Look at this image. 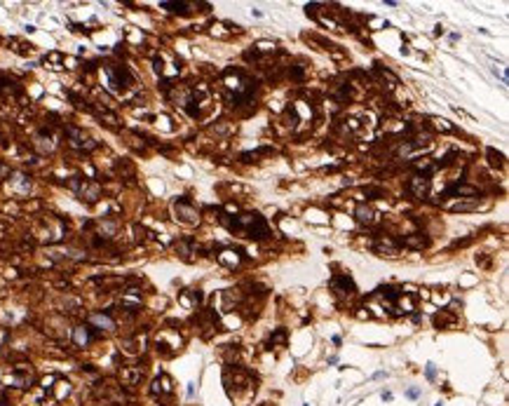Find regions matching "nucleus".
<instances>
[{
    "instance_id": "obj_10",
    "label": "nucleus",
    "mask_w": 509,
    "mask_h": 406,
    "mask_svg": "<svg viewBox=\"0 0 509 406\" xmlns=\"http://www.w3.org/2000/svg\"><path fill=\"white\" fill-rule=\"evenodd\" d=\"M331 286H333V289H338L340 294H354V282H352L350 277H345V275H338V277H333V280H331Z\"/></svg>"
},
{
    "instance_id": "obj_9",
    "label": "nucleus",
    "mask_w": 509,
    "mask_h": 406,
    "mask_svg": "<svg viewBox=\"0 0 509 406\" xmlns=\"http://www.w3.org/2000/svg\"><path fill=\"white\" fill-rule=\"evenodd\" d=\"M354 216H357V221H359V223H364V226H371L375 218H378V214H375L371 207H366V204H359V207H357V212H354Z\"/></svg>"
},
{
    "instance_id": "obj_22",
    "label": "nucleus",
    "mask_w": 509,
    "mask_h": 406,
    "mask_svg": "<svg viewBox=\"0 0 509 406\" xmlns=\"http://www.w3.org/2000/svg\"><path fill=\"white\" fill-rule=\"evenodd\" d=\"M256 47H258V50H261V52H270V50H275V42H258V45H256Z\"/></svg>"
},
{
    "instance_id": "obj_16",
    "label": "nucleus",
    "mask_w": 509,
    "mask_h": 406,
    "mask_svg": "<svg viewBox=\"0 0 509 406\" xmlns=\"http://www.w3.org/2000/svg\"><path fill=\"white\" fill-rule=\"evenodd\" d=\"M162 7H164V10H172V12L186 14L190 5H188V2H162Z\"/></svg>"
},
{
    "instance_id": "obj_24",
    "label": "nucleus",
    "mask_w": 509,
    "mask_h": 406,
    "mask_svg": "<svg viewBox=\"0 0 509 406\" xmlns=\"http://www.w3.org/2000/svg\"><path fill=\"white\" fill-rule=\"evenodd\" d=\"M425 373H427V378H429V380H434V376H437V371H434V364H432V362H429V364H427V369H425Z\"/></svg>"
},
{
    "instance_id": "obj_4",
    "label": "nucleus",
    "mask_w": 509,
    "mask_h": 406,
    "mask_svg": "<svg viewBox=\"0 0 509 406\" xmlns=\"http://www.w3.org/2000/svg\"><path fill=\"white\" fill-rule=\"evenodd\" d=\"M174 209H176V218H181L183 223H197V221H200L197 209L188 202V200H178V202L174 204Z\"/></svg>"
},
{
    "instance_id": "obj_28",
    "label": "nucleus",
    "mask_w": 509,
    "mask_h": 406,
    "mask_svg": "<svg viewBox=\"0 0 509 406\" xmlns=\"http://www.w3.org/2000/svg\"><path fill=\"white\" fill-rule=\"evenodd\" d=\"M0 406H5V402H0Z\"/></svg>"
},
{
    "instance_id": "obj_5",
    "label": "nucleus",
    "mask_w": 509,
    "mask_h": 406,
    "mask_svg": "<svg viewBox=\"0 0 509 406\" xmlns=\"http://www.w3.org/2000/svg\"><path fill=\"white\" fill-rule=\"evenodd\" d=\"M408 190H411V195H413V197L425 200V197H427V193H429V176L416 174L411 181H408Z\"/></svg>"
},
{
    "instance_id": "obj_21",
    "label": "nucleus",
    "mask_w": 509,
    "mask_h": 406,
    "mask_svg": "<svg viewBox=\"0 0 509 406\" xmlns=\"http://www.w3.org/2000/svg\"><path fill=\"white\" fill-rule=\"evenodd\" d=\"M284 340H286V331H284V329H280L277 334H272L270 343H284Z\"/></svg>"
},
{
    "instance_id": "obj_13",
    "label": "nucleus",
    "mask_w": 509,
    "mask_h": 406,
    "mask_svg": "<svg viewBox=\"0 0 509 406\" xmlns=\"http://www.w3.org/2000/svg\"><path fill=\"white\" fill-rule=\"evenodd\" d=\"M150 392L153 394H160V392H172V380H169V376H160V378L153 383V388H150Z\"/></svg>"
},
{
    "instance_id": "obj_26",
    "label": "nucleus",
    "mask_w": 509,
    "mask_h": 406,
    "mask_svg": "<svg viewBox=\"0 0 509 406\" xmlns=\"http://www.w3.org/2000/svg\"><path fill=\"white\" fill-rule=\"evenodd\" d=\"M383 402H392V392H383Z\"/></svg>"
},
{
    "instance_id": "obj_20",
    "label": "nucleus",
    "mask_w": 509,
    "mask_h": 406,
    "mask_svg": "<svg viewBox=\"0 0 509 406\" xmlns=\"http://www.w3.org/2000/svg\"><path fill=\"white\" fill-rule=\"evenodd\" d=\"M432 122H434V127H437V129H443V132H451V129H453L448 122H446V120H439V118H432Z\"/></svg>"
},
{
    "instance_id": "obj_27",
    "label": "nucleus",
    "mask_w": 509,
    "mask_h": 406,
    "mask_svg": "<svg viewBox=\"0 0 509 406\" xmlns=\"http://www.w3.org/2000/svg\"><path fill=\"white\" fill-rule=\"evenodd\" d=\"M418 394H420V392H418V390H408V397H411V399H416Z\"/></svg>"
},
{
    "instance_id": "obj_23",
    "label": "nucleus",
    "mask_w": 509,
    "mask_h": 406,
    "mask_svg": "<svg viewBox=\"0 0 509 406\" xmlns=\"http://www.w3.org/2000/svg\"><path fill=\"white\" fill-rule=\"evenodd\" d=\"M364 193H366V197H380V195H383V190L380 188H366Z\"/></svg>"
},
{
    "instance_id": "obj_3",
    "label": "nucleus",
    "mask_w": 509,
    "mask_h": 406,
    "mask_svg": "<svg viewBox=\"0 0 509 406\" xmlns=\"http://www.w3.org/2000/svg\"><path fill=\"white\" fill-rule=\"evenodd\" d=\"M106 73H108V78H110V87H113V89H124V87H129V85L134 82L132 73H129L124 66H113V64H108Z\"/></svg>"
},
{
    "instance_id": "obj_7",
    "label": "nucleus",
    "mask_w": 509,
    "mask_h": 406,
    "mask_svg": "<svg viewBox=\"0 0 509 406\" xmlns=\"http://www.w3.org/2000/svg\"><path fill=\"white\" fill-rule=\"evenodd\" d=\"M78 195H80L82 200H87V202H96L99 195H101V188H99V183H87V181H82Z\"/></svg>"
},
{
    "instance_id": "obj_6",
    "label": "nucleus",
    "mask_w": 509,
    "mask_h": 406,
    "mask_svg": "<svg viewBox=\"0 0 509 406\" xmlns=\"http://www.w3.org/2000/svg\"><path fill=\"white\" fill-rule=\"evenodd\" d=\"M66 134H68V141H70V146L73 148H94L96 143H94L92 139H87L85 136V132H80L78 127H66Z\"/></svg>"
},
{
    "instance_id": "obj_17",
    "label": "nucleus",
    "mask_w": 509,
    "mask_h": 406,
    "mask_svg": "<svg viewBox=\"0 0 509 406\" xmlns=\"http://www.w3.org/2000/svg\"><path fill=\"white\" fill-rule=\"evenodd\" d=\"M118 230V223L115 221H104L101 223V232L106 235V237H113V232Z\"/></svg>"
},
{
    "instance_id": "obj_15",
    "label": "nucleus",
    "mask_w": 509,
    "mask_h": 406,
    "mask_svg": "<svg viewBox=\"0 0 509 406\" xmlns=\"http://www.w3.org/2000/svg\"><path fill=\"white\" fill-rule=\"evenodd\" d=\"M375 249H378V254H380V256H397V254H399L397 244H394V242H389V240L380 242L378 247H375Z\"/></svg>"
},
{
    "instance_id": "obj_19",
    "label": "nucleus",
    "mask_w": 509,
    "mask_h": 406,
    "mask_svg": "<svg viewBox=\"0 0 509 406\" xmlns=\"http://www.w3.org/2000/svg\"><path fill=\"white\" fill-rule=\"evenodd\" d=\"M176 251H178L183 258H188L190 254H193V251H190V242H178L176 244Z\"/></svg>"
},
{
    "instance_id": "obj_25",
    "label": "nucleus",
    "mask_w": 509,
    "mask_h": 406,
    "mask_svg": "<svg viewBox=\"0 0 509 406\" xmlns=\"http://www.w3.org/2000/svg\"><path fill=\"white\" fill-rule=\"evenodd\" d=\"M291 75H294L296 80H300V78H303V68H300V66H296L294 71H291Z\"/></svg>"
},
{
    "instance_id": "obj_18",
    "label": "nucleus",
    "mask_w": 509,
    "mask_h": 406,
    "mask_svg": "<svg viewBox=\"0 0 509 406\" xmlns=\"http://www.w3.org/2000/svg\"><path fill=\"white\" fill-rule=\"evenodd\" d=\"M488 158H491V164H495V167H502V153H495L493 148H488Z\"/></svg>"
},
{
    "instance_id": "obj_1",
    "label": "nucleus",
    "mask_w": 509,
    "mask_h": 406,
    "mask_svg": "<svg viewBox=\"0 0 509 406\" xmlns=\"http://www.w3.org/2000/svg\"><path fill=\"white\" fill-rule=\"evenodd\" d=\"M228 226L232 230L246 232V237H256V240L268 237V223L263 221V216H258V214H242V216H237Z\"/></svg>"
},
{
    "instance_id": "obj_8",
    "label": "nucleus",
    "mask_w": 509,
    "mask_h": 406,
    "mask_svg": "<svg viewBox=\"0 0 509 406\" xmlns=\"http://www.w3.org/2000/svg\"><path fill=\"white\" fill-rule=\"evenodd\" d=\"M141 369H134V366H127V369H122L120 371V380L122 385H136L139 380H141Z\"/></svg>"
},
{
    "instance_id": "obj_14",
    "label": "nucleus",
    "mask_w": 509,
    "mask_h": 406,
    "mask_svg": "<svg viewBox=\"0 0 509 406\" xmlns=\"http://www.w3.org/2000/svg\"><path fill=\"white\" fill-rule=\"evenodd\" d=\"M404 244H406V247H411V249H422V247H427V244H429V240H427V237H422L420 232H416V235L406 237Z\"/></svg>"
},
{
    "instance_id": "obj_2",
    "label": "nucleus",
    "mask_w": 509,
    "mask_h": 406,
    "mask_svg": "<svg viewBox=\"0 0 509 406\" xmlns=\"http://www.w3.org/2000/svg\"><path fill=\"white\" fill-rule=\"evenodd\" d=\"M226 87L230 92H235V101L249 99L254 94V82L240 71H226Z\"/></svg>"
},
{
    "instance_id": "obj_11",
    "label": "nucleus",
    "mask_w": 509,
    "mask_h": 406,
    "mask_svg": "<svg viewBox=\"0 0 509 406\" xmlns=\"http://www.w3.org/2000/svg\"><path fill=\"white\" fill-rule=\"evenodd\" d=\"M73 340H75V345L85 348V345L92 340V331H89V326H78V329L73 331Z\"/></svg>"
},
{
    "instance_id": "obj_12",
    "label": "nucleus",
    "mask_w": 509,
    "mask_h": 406,
    "mask_svg": "<svg viewBox=\"0 0 509 406\" xmlns=\"http://www.w3.org/2000/svg\"><path fill=\"white\" fill-rule=\"evenodd\" d=\"M89 322H92L94 326H99V329H106V331L115 329V322H113V319H110L108 315H101V312L92 315V317H89Z\"/></svg>"
}]
</instances>
